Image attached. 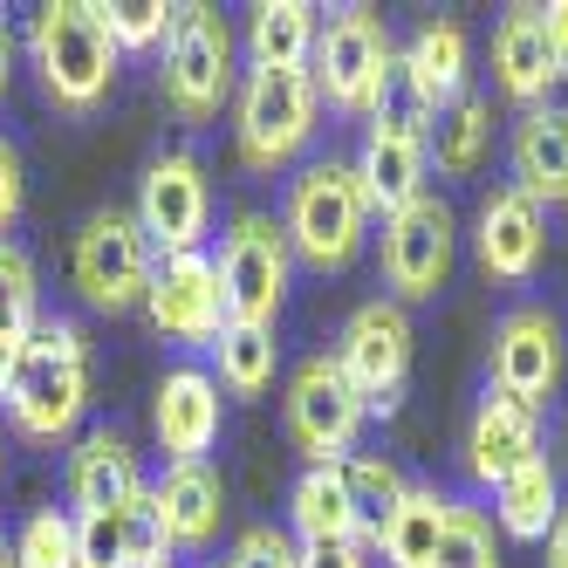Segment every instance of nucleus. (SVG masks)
Listing matches in <instances>:
<instances>
[{
  "instance_id": "1",
  "label": "nucleus",
  "mask_w": 568,
  "mask_h": 568,
  "mask_svg": "<svg viewBox=\"0 0 568 568\" xmlns=\"http://www.w3.org/2000/svg\"><path fill=\"white\" fill-rule=\"evenodd\" d=\"M83 404H90V343L69 315H42L28 336V356L14 371V390H8V418L21 438H69L83 425Z\"/></svg>"
},
{
  "instance_id": "2",
  "label": "nucleus",
  "mask_w": 568,
  "mask_h": 568,
  "mask_svg": "<svg viewBox=\"0 0 568 568\" xmlns=\"http://www.w3.org/2000/svg\"><path fill=\"white\" fill-rule=\"evenodd\" d=\"M281 233H288L295 261H308L315 274H343L363 247V233H371V192H363L356 165H343V158L302 165L295 185H288V220H281Z\"/></svg>"
},
{
  "instance_id": "3",
  "label": "nucleus",
  "mask_w": 568,
  "mask_h": 568,
  "mask_svg": "<svg viewBox=\"0 0 568 568\" xmlns=\"http://www.w3.org/2000/svg\"><path fill=\"white\" fill-rule=\"evenodd\" d=\"M28 55L62 110H97L116 83V42L97 21V0H49L28 21Z\"/></svg>"
},
{
  "instance_id": "4",
  "label": "nucleus",
  "mask_w": 568,
  "mask_h": 568,
  "mask_svg": "<svg viewBox=\"0 0 568 568\" xmlns=\"http://www.w3.org/2000/svg\"><path fill=\"white\" fill-rule=\"evenodd\" d=\"M308 83L315 97L329 103L336 116H377L397 90V42L390 28L371 8H343L329 14V28L315 34V55H308Z\"/></svg>"
},
{
  "instance_id": "5",
  "label": "nucleus",
  "mask_w": 568,
  "mask_h": 568,
  "mask_svg": "<svg viewBox=\"0 0 568 568\" xmlns=\"http://www.w3.org/2000/svg\"><path fill=\"white\" fill-rule=\"evenodd\" d=\"M322 97L308 69H247V83L233 97V144L247 172H281L288 158L315 138Z\"/></svg>"
},
{
  "instance_id": "6",
  "label": "nucleus",
  "mask_w": 568,
  "mask_h": 568,
  "mask_svg": "<svg viewBox=\"0 0 568 568\" xmlns=\"http://www.w3.org/2000/svg\"><path fill=\"white\" fill-rule=\"evenodd\" d=\"M165 103L179 110V124H213L233 103V28L220 8H172Z\"/></svg>"
},
{
  "instance_id": "7",
  "label": "nucleus",
  "mask_w": 568,
  "mask_h": 568,
  "mask_svg": "<svg viewBox=\"0 0 568 568\" xmlns=\"http://www.w3.org/2000/svg\"><path fill=\"white\" fill-rule=\"evenodd\" d=\"M220 288H226V322H247V329H274L281 302H288L295 281V247L267 213H233L226 240H220Z\"/></svg>"
},
{
  "instance_id": "8",
  "label": "nucleus",
  "mask_w": 568,
  "mask_h": 568,
  "mask_svg": "<svg viewBox=\"0 0 568 568\" xmlns=\"http://www.w3.org/2000/svg\"><path fill=\"white\" fill-rule=\"evenodd\" d=\"M151 240L138 226V213L124 206H103L83 220V233H75V254H69V274H75V288H83L90 308L103 315H124V308H144V288H151Z\"/></svg>"
},
{
  "instance_id": "9",
  "label": "nucleus",
  "mask_w": 568,
  "mask_h": 568,
  "mask_svg": "<svg viewBox=\"0 0 568 568\" xmlns=\"http://www.w3.org/2000/svg\"><path fill=\"white\" fill-rule=\"evenodd\" d=\"M453 254H459V220H453L445 199L425 192V199H412V206L384 213L377 261H384V288H390L397 308L404 302H432L445 288V274H453Z\"/></svg>"
},
{
  "instance_id": "10",
  "label": "nucleus",
  "mask_w": 568,
  "mask_h": 568,
  "mask_svg": "<svg viewBox=\"0 0 568 568\" xmlns=\"http://www.w3.org/2000/svg\"><path fill=\"white\" fill-rule=\"evenodd\" d=\"M363 418H371V404L356 397L336 356H308L288 377V438L308 453V466H343L363 438Z\"/></svg>"
},
{
  "instance_id": "11",
  "label": "nucleus",
  "mask_w": 568,
  "mask_h": 568,
  "mask_svg": "<svg viewBox=\"0 0 568 568\" xmlns=\"http://www.w3.org/2000/svg\"><path fill=\"white\" fill-rule=\"evenodd\" d=\"M138 226L151 240V254H206V226H213V185L199 172L192 151H165L151 158L138 179Z\"/></svg>"
},
{
  "instance_id": "12",
  "label": "nucleus",
  "mask_w": 568,
  "mask_h": 568,
  "mask_svg": "<svg viewBox=\"0 0 568 568\" xmlns=\"http://www.w3.org/2000/svg\"><path fill=\"white\" fill-rule=\"evenodd\" d=\"M343 377L356 384V397L371 412H397L404 377H412V315L397 302H363L343 322V343H336Z\"/></svg>"
},
{
  "instance_id": "13",
  "label": "nucleus",
  "mask_w": 568,
  "mask_h": 568,
  "mask_svg": "<svg viewBox=\"0 0 568 568\" xmlns=\"http://www.w3.org/2000/svg\"><path fill=\"white\" fill-rule=\"evenodd\" d=\"M144 315L158 322V336H172L185 349H213L226 329V288L213 254H165L151 267L144 288Z\"/></svg>"
},
{
  "instance_id": "14",
  "label": "nucleus",
  "mask_w": 568,
  "mask_h": 568,
  "mask_svg": "<svg viewBox=\"0 0 568 568\" xmlns=\"http://www.w3.org/2000/svg\"><path fill=\"white\" fill-rule=\"evenodd\" d=\"M425 172H432L425 116L384 103L371 116V131H363V151H356V179L371 192V213H397V206H412V199H425Z\"/></svg>"
},
{
  "instance_id": "15",
  "label": "nucleus",
  "mask_w": 568,
  "mask_h": 568,
  "mask_svg": "<svg viewBox=\"0 0 568 568\" xmlns=\"http://www.w3.org/2000/svg\"><path fill=\"white\" fill-rule=\"evenodd\" d=\"M486 363H494V390H507V397H520V404H541L555 397V384H561V322H555V308H507L500 322H494V349H486Z\"/></svg>"
},
{
  "instance_id": "16",
  "label": "nucleus",
  "mask_w": 568,
  "mask_h": 568,
  "mask_svg": "<svg viewBox=\"0 0 568 568\" xmlns=\"http://www.w3.org/2000/svg\"><path fill=\"white\" fill-rule=\"evenodd\" d=\"M151 432H158L172 466H199L220 445V377H206L199 363H172V371L158 377Z\"/></svg>"
},
{
  "instance_id": "17",
  "label": "nucleus",
  "mask_w": 568,
  "mask_h": 568,
  "mask_svg": "<svg viewBox=\"0 0 568 568\" xmlns=\"http://www.w3.org/2000/svg\"><path fill=\"white\" fill-rule=\"evenodd\" d=\"M527 459H541V412L486 384L479 412H473V425H466V466H473V479H479V486H500V479L520 473Z\"/></svg>"
},
{
  "instance_id": "18",
  "label": "nucleus",
  "mask_w": 568,
  "mask_h": 568,
  "mask_svg": "<svg viewBox=\"0 0 568 568\" xmlns=\"http://www.w3.org/2000/svg\"><path fill=\"white\" fill-rule=\"evenodd\" d=\"M473 240H479V267L494 274V281H527V274L541 267L548 220H541V206L520 185H500V192H486Z\"/></svg>"
},
{
  "instance_id": "19",
  "label": "nucleus",
  "mask_w": 568,
  "mask_h": 568,
  "mask_svg": "<svg viewBox=\"0 0 568 568\" xmlns=\"http://www.w3.org/2000/svg\"><path fill=\"white\" fill-rule=\"evenodd\" d=\"M466 62H473V49H466V28L459 21H425L412 34V49L397 55V83H404V97L418 103L425 124L466 97Z\"/></svg>"
},
{
  "instance_id": "20",
  "label": "nucleus",
  "mask_w": 568,
  "mask_h": 568,
  "mask_svg": "<svg viewBox=\"0 0 568 568\" xmlns=\"http://www.w3.org/2000/svg\"><path fill=\"white\" fill-rule=\"evenodd\" d=\"M144 494V473H138V453L124 432H90L83 445L69 453V500L75 514H124L131 500Z\"/></svg>"
},
{
  "instance_id": "21",
  "label": "nucleus",
  "mask_w": 568,
  "mask_h": 568,
  "mask_svg": "<svg viewBox=\"0 0 568 568\" xmlns=\"http://www.w3.org/2000/svg\"><path fill=\"white\" fill-rule=\"evenodd\" d=\"M514 185L535 206H568V103H535L514 124Z\"/></svg>"
},
{
  "instance_id": "22",
  "label": "nucleus",
  "mask_w": 568,
  "mask_h": 568,
  "mask_svg": "<svg viewBox=\"0 0 568 568\" xmlns=\"http://www.w3.org/2000/svg\"><path fill=\"white\" fill-rule=\"evenodd\" d=\"M158 514H165L172 548H213L220 520H226V479L199 459V466H165V479L151 486Z\"/></svg>"
},
{
  "instance_id": "23",
  "label": "nucleus",
  "mask_w": 568,
  "mask_h": 568,
  "mask_svg": "<svg viewBox=\"0 0 568 568\" xmlns=\"http://www.w3.org/2000/svg\"><path fill=\"white\" fill-rule=\"evenodd\" d=\"M494 83L500 97L535 110L555 83V55H548V14L541 8H507V21L494 28Z\"/></svg>"
},
{
  "instance_id": "24",
  "label": "nucleus",
  "mask_w": 568,
  "mask_h": 568,
  "mask_svg": "<svg viewBox=\"0 0 568 568\" xmlns=\"http://www.w3.org/2000/svg\"><path fill=\"white\" fill-rule=\"evenodd\" d=\"M288 535L302 548H343V541L363 548V520H356L343 466H308L295 479V494H288Z\"/></svg>"
},
{
  "instance_id": "25",
  "label": "nucleus",
  "mask_w": 568,
  "mask_h": 568,
  "mask_svg": "<svg viewBox=\"0 0 568 568\" xmlns=\"http://www.w3.org/2000/svg\"><path fill=\"white\" fill-rule=\"evenodd\" d=\"M445 520H453V494H438V486H412V494L397 500V514L384 520V535H377L384 568H438Z\"/></svg>"
},
{
  "instance_id": "26",
  "label": "nucleus",
  "mask_w": 568,
  "mask_h": 568,
  "mask_svg": "<svg viewBox=\"0 0 568 568\" xmlns=\"http://www.w3.org/2000/svg\"><path fill=\"white\" fill-rule=\"evenodd\" d=\"M315 34H322V21L308 0H261L247 14V55H254V69H308Z\"/></svg>"
},
{
  "instance_id": "27",
  "label": "nucleus",
  "mask_w": 568,
  "mask_h": 568,
  "mask_svg": "<svg viewBox=\"0 0 568 568\" xmlns=\"http://www.w3.org/2000/svg\"><path fill=\"white\" fill-rule=\"evenodd\" d=\"M561 514V479L548 459H527L520 473H507L494 486V520H500V535L514 541H548V527Z\"/></svg>"
},
{
  "instance_id": "28",
  "label": "nucleus",
  "mask_w": 568,
  "mask_h": 568,
  "mask_svg": "<svg viewBox=\"0 0 568 568\" xmlns=\"http://www.w3.org/2000/svg\"><path fill=\"white\" fill-rule=\"evenodd\" d=\"M486 151H494V103L486 97H459L453 110L438 116V138H432V158H438V172H479L486 165Z\"/></svg>"
},
{
  "instance_id": "29",
  "label": "nucleus",
  "mask_w": 568,
  "mask_h": 568,
  "mask_svg": "<svg viewBox=\"0 0 568 568\" xmlns=\"http://www.w3.org/2000/svg\"><path fill=\"white\" fill-rule=\"evenodd\" d=\"M213 356H220V384H226L233 397H261V390L274 384V371H281L274 329H247V322H226L220 343H213Z\"/></svg>"
},
{
  "instance_id": "30",
  "label": "nucleus",
  "mask_w": 568,
  "mask_h": 568,
  "mask_svg": "<svg viewBox=\"0 0 568 568\" xmlns=\"http://www.w3.org/2000/svg\"><path fill=\"white\" fill-rule=\"evenodd\" d=\"M343 479H349V500H356V520H363V541L377 548L384 520L397 514V500L412 494V486H404V473H397L384 453H349V459H343Z\"/></svg>"
},
{
  "instance_id": "31",
  "label": "nucleus",
  "mask_w": 568,
  "mask_h": 568,
  "mask_svg": "<svg viewBox=\"0 0 568 568\" xmlns=\"http://www.w3.org/2000/svg\"><path fill=\"white\" fill-rule=\"evenodd\" d=\"M42 322V281H34V261L0 240V336H34Z\"/></svg>"
},
{
  "instance_id": "32",
  "label": "nucleus",
  "mask_w": 568,
  "mask_h": 568,
  "mask_svg": "<svg viewBox=\"0 0 568 568\" xmlns=\"http://www.w3.org/2000/svg\"><path fill=\"white\" fill-rule=\"evenodd\" d=\"M97 21L116 42V55L165 49V34H172V8H165V0H110V8H97Z\"/></svg>"
},
{
  "instance_id": "33",
  "label": "nucleus",
  "mask_w": 568,
  "mask_h": 568,
  "mask_svg": "<svg viewBox=\"0 0 568 568\" xmlns=\"http://www.w3.org/2000/svg\"><path fill=\"white\" fill-rule=\"evenodd\" d=\"M14 568H75V514H28L14 535Z\"/></svg>"
},
{
  "instance_id": "34",
  "label": "nucleus",
  "mask_w": 568,
  "mask_h": 568,
  "mask_svg": "<svg viewBox=\"0 0 568 568\" xmlns=\"http://www.w3.org/2000/svg\"><path fill=\"white\" fill-rule=\"evenodd\" d=\"M438 568H500L494 520H486L479 507L453 500V520H445V541H438Z\"/></svg>"
},
{
  "instance_id": "35",
  "label": "nucleus",
  "mask_w": 568,
  "mask_h": 568,
  "mask_svg": "<svg viewBox=\"0 0 568 568\" xmlns=\"http://www.w3.org/2000/svg\"><path fill=\"white\" fill-rule=\"evenodd\" d=\"M124 555H131V568H172L165 561L172 555V535H165V514H158L151 486L124 507Z\"/></svg>"
},
{
  "instance_id": "36",
  "label": "nucleus",
  "mask_w": 568,
  "mask_h": 568,
  "mask_svg": "<svg viewBox=\"0 0 568 568\" xmlns=\"http://www.w3.org/2000/svg\"><path fill=\"white\" fill-rule=\"evenodd\" d=\"M75 568H131L124 514H75Z\"/></svg>"
},
{
  "instance_id": "37",
  "label": "nucleus",
  "mask_w": 568,
  "mask_h": 568,
  "mask_svg": "<svg viewBox=\"0 0 568 568\" xmlns=\"http://www.w3.org/2000/svg\"><path fill=\"white\" fill-rule=\"evenodd\" d=\"M220 568H302V541L288 527H247Z\"/></svg>"
},
{
  "instance_id": "38",
  "label": "nucleus",
  "mask_w": 568,
  "mask_h": 568,
  "mask_svg": "<svg viewBox=\"0 0 568 568\" xmlns=\"http://www.w3.org/2000/svg\"><path fill=\"white\" fill-rule=\"evenodd\" d=\"M21 199H28V172H21V151L0 138V240L14 233V220H21Z\"/></svg>"
},
{
  "instance_id": "39",
  "label": "nucleus",
  "mask_w": 568,
  "mask_h": 568,
  "mask_svg": "<svg viewBox=\"0 0 568 568\" xmlns=\"http://www.w3.org/2000/svg\"><path fill=\"white\" fill-rule=\"evenodd\" d=\"M548 14V55H555V83H568V0H555Z\"/></svg>"
},
{
  "instance_id": "40",
  "label": "nucleus",
  "mask_w": 568,
  "mask_h": 568,
  "mask_svg": "<svg viewBox=\"0 0 568 568\" xmlns=\"http://www.w3.org/2000/svg\"><path fill=\"white\" fill-rule=\"evenodd\" d=\"M302 568H371V561L356 541H343V548H302Z\"/></svg>"
},
{
  "instance_id": "41",
  "label": "nucleus",
  "mask_w": 568,
  "mask_h": 568,
  "mask_svg": "<svg viewBox=\"0 0 568 568\" xmlns=\"http://www.w3.org/2000/svg\"><path fill=\"white\" fill-rule=\"evenodd\" d=\"M21 356H28V336H0V397L14 390V371H21Z\"/></svg>"
},
{
  "instance_id": "42",
  "label": "nucleus",
  "mask_w": 568,
  "mask_h": 568,
  "mask_svg": "<svg viewBox=\"0 0 568 568\" xmlns=\"http://www.w3.org/2000/svg\"><path fill=\"white\" fill-rule=\"evenodd\" d=\"M548 568H568V500H561V514L548 527Z\"/></svg>"
},
{
  "instance_id": "43",
  "label": "nucleus",
  "mask_w": 568,
  "mask_h": 568,
  "mask_svg": "<svg viewBox=\"0 0 568 568\" xmlns=\"http://www.w3.org/2000/svg\"><path fill=\"white\" fill-rule=\"evenodd\" d=\"M8 75H14V34H8V21H0V97H8Z\"/></svg>"
},
{
  "instance_id": "44",
  "label": "nucleus",
  "mask_w": 568,
  "mask_h": 568,
  "mask_svg": "<svg viewBox=\"0 0 568 568\" xmlns=\"http://www.w3.org/2000/svg\"><path fill=\"white\" fill-rule=\"evenodd\" d=\"M0 568H14V541L8 535H0Z\"/></svg>"
},
{
  "instance_id": "45",
  "label": "nucleus",
  "mask_w": 568,
  "mask_h": 568,
  "mask_svg": "<svg viewBox=\"0 0 568 568\" xmlns=\"http://www.w3.org/2000/svg\"><path fill=\"white\" fill-rule=\"evenodd\" d=\"M0 466H8V453H0Z\"/></svg>"
}]
</instances>
